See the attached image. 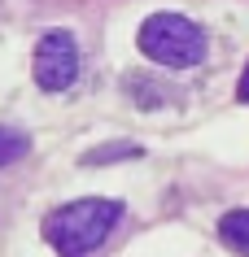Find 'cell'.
Here are the masks:
<instances>
[{
    "mask_svg": "<svg viewBox=\"0 0 249 257\" xmlns=\"http://www.w3.org/2000/svg\"><path fill=\"white\" fill-rule=\"evenodd\" d=\"M131 153H140L136 144H118V149H97V153H88V157H83V162H114V157H131Z\"/></svg>",
    "mask_w": 249,
    "mask_h": 257,
    "instance_id": "cell-6",
    "label": "cell"
},
{
    "mask_svg": "<svg viewBox=\"0 0 249 257\" xmlns=\"http://www.w3.org/2000/svg\"><path fill=\"white\" fill-rule=\"evenodd\" d=\"M219 235H223V244H227L232 253L249 257V209H232V214H223Z\"/></svg>",
    "mask_w": 249,
    "mask_h": 257,
    "instance_id": "cell-4",
    "label": "cell"
},
{
    "mask_svg": "<svg viewBox=\"0 0 249 257\" xmlns=\"http://www.w3.org/2000/svg\"><path fill=\"white\" fill-rule=\"evenodd\" d=\"M240 100H249V66H245V74H240Z\"/></svg>",
    "mask_w": 249,
    "mask_h": 257,
    "instance_id": "cell-7",
    "label": "cell"
},
{
    "mask_svg": "<svg viewBox=\"0 0 249 257\" xmlns=\"http://www.w3.org/2000/svg\"><path fill=\"white\" fill-rule=\"evenodd\" d=\"M118 218H123L118 201H110V196H83V201H70L44 218V240L53 244L61 257H92L101 244L110 240Z\"/></svg>",
    "mask_w": 249,
    "mask_h": 257,
    "instance_id": "cell-1",
    "label": "cell"
},
{
    "mask_svg": "<svg viewBox=\"0 0 249 257\" xmlns=\"http://www.w3.org/2000/svg\"><path fill=\"white\" fill-rule=\"evenodd\" d=\"M31 140L22 136V131H14V126H0V166H14L18 157H27Z\"/></svg>",
    "mask_w": 249,
    "mask_h": 257,
    "instance_id": "cell-5",
    "label": "cell"
},
{
    "mask_svg": "<svg viewBox=\"0 0 249 257\" xmlns=\"http://www.w3.org/2000/svg\"><path fill=\"white\" fill-rule=\"evenodd\" d=\"M136 44H140V53L149 57V61L171 66V70H193V66L206 61V31L197 27L193 18L171 14V9L144 18Z\"/></svg>",
    "mask_w": 249,
    "mask_h": 257,
    "instance_id": "cell-2",
    "label": "cell"
},
{
    "mask_svg": "<svg viewBox=\"0 0 249 257\" xmlns=\"http://www.w3.org/2000/svg\"><path fill=\"white\" fill-rule=\"evenodd\" d=\"M79 79V44L70 31H44L35 48V83L44 92H66Z\"/></svg>",
    "mask_w": 249,
    "mask_h": 257,
    "instance_id": "cell-3",
    "label": "cell"
}]
</instances>
